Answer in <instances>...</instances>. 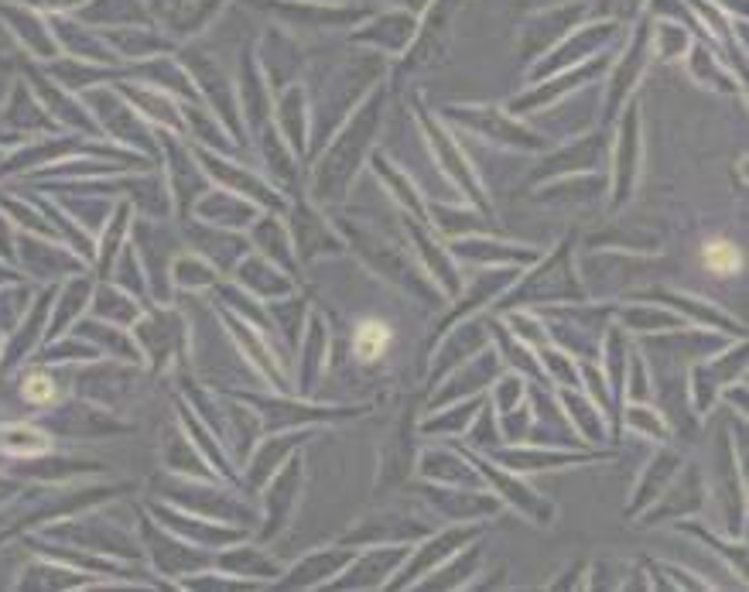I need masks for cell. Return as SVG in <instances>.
<instances>
[{"label": "cell", "mask_w": 749, "mask_h": 592, "mask_svg": "<svg viewBox=\"0 0 749 592\" xmlns=\"http://www.w3.org/2000/svg\"><path fill=\"white\" fill-rule=\"evenodd\" d=\"M702 264L719 278H729V274H736L743 267V254L729 240H708L702 247Z\"/></svg>", "instance_id": "cell-2"}, {"label": "cell", "mask_w": 749, "mask_h": 592, "mask_svg": "<svg viewBox=\"0 0 749 592\" xmlns=\"http://www.w3.org/2000/svg\"><path fill=\"white\" fill-rule=\"evenodd\" d=\"M390 350V329L387 322L380 319H363L360 326H356V336H353V353L360 356L363 363H373L380 360Z\"/></svg>", "instance_id": "cell-1"}, {"label": "cell", "mask_w": 749, "mask_h": 592, "mask_svg": "<svg viewBox=\"0 0 749 592\" xmlns=\"http://www.w3.org/2000/svg\"><path fill=\"white\" fill-rule=\"evenodd\" d=\"M21 394H24V401H28V404H48L55 397V384L45 377V373H31V377L24 380Z\"/></svg>", "instance_id": "cell-3"}]
</instances>
